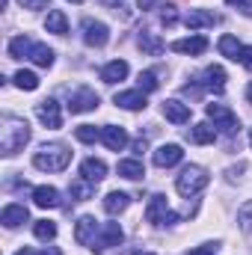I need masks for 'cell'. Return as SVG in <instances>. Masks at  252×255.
Segmentation results:
<instances>
[{"mask_svg":"<svg viewBox=\"0 0 252 255\" xmlns=\"http://www.w3.org/2000/svg\"><path fill=\"white\" fill-rule=\"evenodd\" d=\"M68 163H71V151L65 148L63 142L42 145V148L33 154V166L42 169V172H63Z\"/></svg>","mask_w":252,"mask_h":255,"instance_id":"obj_1","label":"cell"},{"mask_svg":"<svg viewBox=\"0 0 252 255\" xmlns=\"http://www.w3.org/2000/svg\"><path fill=\"white\" fill-rule=\"evenodd\" d=\"M27 139H30V125L24 119H6V128H3V154L6 157L21 151Z\"/></svg>","mask_w":252,"mask_h":255,"instance_id":"obj_2","label":"cell"},{"mask_svg":"<svg viewBox=\"0 0 252 255\" xmlns=\"http://www.w3.org/2000/svg\"><path fill=\"white\" fill-rule=\"evenodd\" d=\"M208 181H211V175L202 169V166H184V172L178 175V181H175V187L181 196H199V193L208 187Z\"/></svg>","mask_w":252,"mask_h":255,"instance_id":"obj_3","label":"cell"},{"mask_svg":"<svg viewBox=\"0 0 252 255\" xmlns=\"http://www.w3.org/2000/svg\"><path fill=\"white\" fill-rule=\"evenodd\" d=\"M205 113H208V119L214 122L217 128V133H226V136H235L238 133V116L229 110V107H223V104H208L205 107Z\"/></svg>","mask_w":252,"mask_h":255,"instance_id":"obj_4","label":"cell"},{"mask_svg":"<svg viewBox=\"0 0 252 255\" xmlns=\"http://www.w3.org/2000/svg\"><path fill=\"white\" fill-rule=\"evenodd\" d=\"M145 220H148L151 226H163V223H175L178 214L169 211L166 196H151V199H148V208H145Z\"/></svg>","mask_w":252,"mask_h":255,"instance_id":"obj_5","label":"cell"},{"mask_svg":"<svg viewBox=\"0 0 252 255\" xmlns=\"http://www.w3.org/2000/svg\"><path fill=\"white\" fill-rule=\"evenodd\" d=\"M98 235H101V226H98L95 217H80V220H77V226H74V241H77L80 247H95Z\"/></svg>","mask_w":252,"mask_h":255,"instance_id":"obj_6","label":"cell"},{"mask_svg":"<svg viewBox=\"0 0 252 255\" xmlns=\"http://www.w3.org/2000/svg\"><path fill=\"white\" fill-rule=\"evenodd\" d=\"M83 42L89 45V48H104L107 42H110V30H107V24H101V21H83Z\"/></svg>","mask_w":252,"mask_h":255,"instance_id":"obj_7","label":"cell"},{"mask_svg":"<svg viewBox=\"0 0 252 255\" xmlns=\"http://www.w3.org/2000/svg\"><path fill=\"white\" fill-rule=\"evenodd\" d=\"M36 116H39L42 125L51 128V130H57V128L63 125V113H60V104L54 98H45L42 104H36Z\"/></svg>","mask_w":252,"mask_h":255,"instance_id":"obj_8","label":"cell"},{"mask_svg":"<svg viewBox=\"0 0 252 255\" xmlns=\"http://www.w3.org/2000/svg\"><path fill=\"white\" fill-rule=\"evenodd\" d=\"M125 241V232H122V226L119 223H104L101 226V238L95 241V253H101V250H113V247H119Z\"/></svg>","mask_w":252,"mask_h":255,"instance_id":"obj_9","label":"cell"},{"mask_svg":"<svg viewBox=\"0 0 252 255\" xmlns=\"http://www.w3.org/2000/svg\"><path fill=\"white\" fill-rule=\"evenodd\" d=\"M208 92H214V95H223L226 92V68L223 65H208L205 71H202V80H199Z\"/></svg>","mask_w":252,"mask_h":255,"instance_id":"obj_10","label":"cell"},{"mask_svg":"<svg viewBox=\"0 0 252 255\" xmlns=\"http://www.w3.org/2000/svg\"><path fill=\"white\" fill-rule=\"evenodd\" d=\"M95 107H98V95H95L92 89H86V86L68 95V110H71V113H89V110H95Z\"/></svg>","mask_w":252,"mask_h":255,"instance_id":"obj_11","label":"cell"},{"mask_svg":"<svg viewBox=\"0 0 252 255\" xmlns=\"http://www.w3.org/2000/svg\"><path fill=\"white\" fill-rule=\"evenodd\" d=\"M181 157H184L181 145H175V142H166V145H160V148L154 151V166H160V169H169V166L181 163Z\"/></svg>","mask_w":252,"mask_h":255,"instance_id":"obj_12","label":"cell"},{"mask_svg":"<svg viewBox=\"0 0 252 255\" xmlns=\"http://www.w3.org/2000/svg\"><path fill=\"white\" fill-rule=\"evenodd\" d=\"M169 48H172L175 54L199 57V54H205V51H208V39H205V36H190V39H178V42H172Z\"/></svg>","mask_w":252,"mask_h":255,"instance_id":"obj_13","label":"cell"},{"mask_svg":"<svg viewBox=\"0 0 252 255\" xmlns=\"http://www.w3.org/2000/svg\"><path fill=\"white\" fill-rule=\"evenodd\" d=\"M80 178H86V181H92V184L104 181V178H107V163L98 160V157H86V160L80 163Z\"/></svg>","mask_w":252,"mask_h":255,"instance_id":"obj_14","label":"cell"},{"mask_svg":"<svg viewBox=\"0 0 252 255\" xmlns=\"http://www.w3.org/2000/svg\"><path fill=\"white\" fill-rule=\"evenodd\" d=\"M101 139H104V145L110 151H122L127 145V133H125V128H119V125H104L101 128Z\"/></svg>","mask_w":252,"mask_h":255,"instance_id":"obj_15","label":"cell"},{"mask_svg":"<svg viewBox=\"0 0 252 255\" xmlns=\"http://www.w3.org/2000/svg\"><path fill=\"white\" fill-rule=\"evenodd\" d=\"M163 116H166L169 122H175V125H184V122H190V107L184 101L169 98V101H163Z\"/></svg>","mask_w":252,"mask_h":255,"instance_id":"obj_16","label":"cell"},{"mask_svg":"<svg viewBox=\"0 0 252 255\" xmlns=\"http://www.w3.org/2000/svg\"><path fill=\"white\" fill-rule=\"evenodd\" d=\"M220 18L214 15V12H205V9H190L187 15H184V24H187L190 30H202V27H214Z\"/></svg>","mask_w":252,"mask_h":255,"instance_id":"obj_17","label":"cell"},{"mask_svg":"<svg viewBox=\"0 0 252 255\" xmlns=\"http://www.w3.org/2000/svg\"><path fill=\"white\" fill-rule=\"evenodd\" d=\"M113 101H116V107H122V110H142V107H145V92H142V89L119 92Z\"/></svg>","mask_w":252,"mask_h":255,"instance_id":"obj_18","label":"cell"},{"mask_svg":"<svg viewBox=\"0 0 252 255\" xmlns=\"http://www.w3.org/2000/svg\"><path fill=\"white\" fill-rule=\"evenodd\" d=\"M33 202H36L39 208H60V205H63V202H60V190H57V187H48V184H42V187L33 190Z\"/></svg>","mask_w":252,"mask_h":255,"instance_id":"obj_19","label":"cell"},{"mask_svg":"<svg viewBox=\"0 0 252 255\" xmlns=\"http://www.w3.org/2000/svg\"><path fill=\"white\" fill-rule=\"evenodd\" d=\"M27 217H30V214H27L24 205H6L3 214H0V220H3L6 229H18L21 223H27Z\"/></svg>","mask_w":252,"mask_h":255,"instance_id":"obj_20","label":"cell"},{"mask_svg":"<svg viewBox=\"0 0 252 255\" xmlns=\"http://www.w3.org/2000/svg\"><path fill=\"white\" fill-rule=\"evenodd\" d=\"M127 63L125 60H113V63H107L104 68H101V80L104 83H119V80H125L127 77Z\"/></svg>","mask_w":252,"mask_h":255,"instance_id":"obj_21","label":"cell"},{"mask_svg":"<svg viewBox=\"0 0 252 255\" xmlns=\"http://www.w3.org/2000/svg\"><path fill=\"white\" fill-rule=\"evenodd\" d=\"M139 48H142V54H148V57H160V54L166 51L163 39H157V36H154V33H148V30H142V33H139Z\"/></svg>","mask_w":252,"mask_h":255,"instance_id":"obj_22","label":"cell"},{"mask_svg":"<svg viewBox=\"0 0 252 255\" xmlns=\"http://www.w3.org/2000/svg\"><path fill=\"white\" fill-rule=\"evenodd\" d=\"M217 48H220V54H223L226 60H235V63L241 60V51H244V45H241L235 36H229V33H226V36H220Z\"/></svg>","mask_w":252,"mask_h":255,"instance_id":"obj_23","label":"cell"},{"mask_svg":"<svg viewBox=\"0 0 252 255\" xmlns=\"http://www.w3.org/2000/svg\"><path fill=\"white\" fill-rule=\"evenodd\" d=\"M127 205H130V196H127V193L113 190V193H107V196H104V211H107V214H113V217H116V214H122Z\"/></svg>","mask_w":252,"mask_h":255,"instance_id":"obj_24","label":"cell"},{"mask_svg":"<svg viewBox=\"0 0 252 255\" xmlns=\"http://www.w3.org/2000/svg\"><path fill=\"white\" fill-rule=\"evenodd\" d=\"M30 60H33L36 65H42V68H51V65H54V51H51L48 45H42V42H33Z\"/></svg>","mask_w":252,"mask_h":255,"instance_id":"obj_25","label":"cell"},{"mask_svg":"<svg viewBox=\"0 0 252 255\" xmlns=\"http://www.w3.org/2000/svg\"><path fill=\"white\" fill-rule=\"evenodd\" d=\"M45 27H48V33H57V36L68 33V18H65L63 9H51V12H48V21H45Z\"/></svg>","mask_w":252,"mask_h":255,"instance_id":"obj_26","label":"cell"},{"mask_svg":"<svg viewBox=\"0 0 252 255\" xmlns=\"http://www.w3.org/2000/svg\"><path fill=\"white\" fill-rule=\"evenodd\" d=\"M190 139H193L196 145H208V142L217 139V128H211L208 122H199V125L190 130Z\"/></svg>","mask_w":252,"mask_h":255,"instance_id":"obj_27","label":"cell"},{"mask_svg":"<svg viewBox=\"0 0 252 255\" xmlns=\"http://www.w3.org/2000/svg\"><path fill=\"white\" fill-rule=\"evenodd\" d=\"M119 175L122 178H127V181H139L142 175H145V169H142V163L139 160H119Z\"/></svg>","mask_w":252,"mask_h":255,"instance_id":"obj_28","label":"cell"},{"mask_svg":"<svg viewBox=\"0 0 252 255\" xmlns=\"http://www.w3.org/2000/svg\"><path fill=\"white\" fill-rule=\"evenodd\" d=\"M71 196L77 199V202H86V199H92L95 196V184L92 181H86V178H77V181H71Z\"/></svg>","mask_w":252,"mask_h":255,"instance_id":"obj_29","label":"cell"},{"mask_svg":"<svg viewBox=\"0 0 252 255\" xmlns=\"http://www.w3.org/2000/svg\"><path fill=\"white\" fill-rule=\"evenodd\" d=\"M30 48H33V42H30L27 36H15V39L9 42V54H12V60L30 57Z\"/></svg>","mask_w":252,"mask_h":255,"instance_id":"obj_30","label":"cell"},{"mask_svg":"<svg viewBox=\"0 0 252 255\" xmlns=\"http://www.w3.org/2000/svg\"><path fill=\"white\" fill-rule=\"evenodd\" d=\"M33 235H36L39 241H54V238H57V223H51V220H36Z\"/></svg>","mask_w":252,"mask_h":255,"instance_id":"obj_31","label":"cell"},{"mask_svg":"<svg viewBox=\"0 0 252 255\" xmlns=\"http://www.w3.org/2000/svg\"><path fill=\"white\" fill-rule=\"evenodd\" d=\"M15 86H18V89H27V92H33V89L39 86V77H36L33 71L21 68V71H15Z\"/></svg>","mask_w":252,"mask_h":255,"instance_id":"obj_32","label":"cell"},{"mask_svg":"<svg viewBox=\"0 0 252 255\" xmlns=\"http://www.w3.org/2000/svg\"><path fill=\"white\" fill-rule=\"evenodd\" d=\"M74 136H77L80 142H95V139H101V130L95 125H80L74 130Z\"/></svg>","mask_w":252,"mask_h":255,"instance_id":"obj_33","label":"cell"},{"mask_svg":"<svg viewBox=\"0 0 252 255\" xmlns=\"http://www.w3.org/2000/svg\"><path fill=\"white\" fill-rule=\"evenodd\" d=\"M238 223H241L244 232H252V202H244L238 208Z\"/></svg>","mask_w":252,"mask_h":255,"instance_id":"obj_34","label":"cell"},{"mask_svg":"<svg viewBox=\"0 0 252 255\" xmlns=\"http://www.w3.org/2000/svg\"><path fill=\"white\" fill-rule=\"evenodd\" d=\"M136 83H139L142 92H154V89H157V74H154V71H139Z\"/></svg>","mask_w":252,"mask_h":255,"instance_id":"obj_35","label":"cell"},{"mask_svg":"<svg viewBox=\"0 0 252 255\" xmlns=\"http://www.w3.org/2000/svg\"><path fill=\"white\" fill-rule=\"evenodd\" d=\"M175 21H178V9H175L172 3H166V6L160 9V24H163V27H172Z\"/></svg>","mask_w":252,"mask_h":255,"instance_id":"obj_36","label":"cell"},{"mask_svg":"<svg viewBox=\"0 0 252 255\" xmlns=\"http://www.w3.org/2000/svg\"><path fill=\"white\" fill-rule=\"evenodd\" d=\"M51 0H18V6L21 9H30V12H36V9H45Z\"/></svg>","mask_w":252,"mask_h":255,"instance_id":"obj_37","label":"cell"},{"mask_svg":"<svg viewBox=\"0 0 252 255\" xmlns=\"http://www.w3.org/2000/svg\"><path fill=\"white\" fill-rule=\"evenodd\" d=\"M226 3H232V6H238L244 15H250L252 18V0H226Z\"/></svg>","mask_w":252,"mask_h":255,"instance_id":"obj_38","label":"cell"},{"mask_svg":"<svg viewBox=\"0 0 252 255\" xmlns=\"http://www.w3.org/2000/svg\"><path fill=\"white\" fill-rule=\"evenodd\" d=\"M238 63L252 71V48H244V51H241V60H238Z\"/></svg>","mask_w":252,"mask_h":255,"instance_id":"obj_39","label":"cell"},{"mask_svg":"<svg viewBox=\"0 0 252 255\" xmlns=\"http://www.w3.org/2000/svg\"><path fill=\"white\" fill-rule=\"evenodd\" d=\"M18 255H60V250H54V247L51 250H21Z\"/></svg>","mask_w":252,"mask_h":255,"instance_id":"obj_40","label":"cell"},{"mask_svg":"<svg viewBox=\"0 0 252 255\" xmlns=\"http://www.w3.org/2000/svg\"><path fill=\"white\" fill-rule=\"evenodd\" d=\"M214 250H217V244H208V247H199V250H193L187 255H214Z\"/></svg>","mask_w":252,"mask_h":255,"instance_id":"obj_41","label":"cell"},{"mask_svg":"<svg viewBox=\"0 0 252 255\" xmlns=\"http://www.w3.org/2000/svg\"><path fill=\"white\" fill-rule=\"evenodd\" d=\"M101 3H104V6H110V9H116V12L125 6V0H101Z\"/></svg>","mask_w":252,"mask_h":255,"instance_id":"obj_42","label":"cell"},{"mask_svg":"<svg viewBox=\"0 0 252 255\" xmlns=\"http://www.w3.org/2000/svg\"><path fill=\"white\" fill-rule=\"evenodd\" d=\"M154 3H157V0H136V6H139V9H142V12H145V9H151V6H154Z\"/></svg>","mask_w":252,"mask_h":255,"instance_id":"obj_43","label":"cell"},{"mask_svg":"<svg viewBox=\"0 0 252 255\" xmlns=\"http://www.w3.org/2000/svg\"><path fill=\"white\" fill-rule=\"evenodd\" d=\"M247 98H250V104H252V83L247 86Z\"/></svg>","mask_w":252,"mask_h":255,"instance_id":"obj_44","label":"cell"},{"mask_svg":"<svg viewBox=\"0 0 252 255\" xmlns=\"http://www.w3.org/2000/svg\"><path fill=\"white\" fill-rule=\"evenodd\" d=\"M133 255H154V253H142V250H139V253H133Z\"/></svg>","mask_w":252,"mask_h":255,"instance_id":"obj_45","label":"cell"},{"mask_svg":"<svg viewBox=\"0 0 252 255\" xmlns=\"http://www.w3.org/2000/svg\"><path fill=\"white\" fill-rule=\"evenodd\" d=\"M250 145H252V130H250Z\"/></svg>","mask_w":252,"mask_h":255,"instance_id":"obj_46","label":"cell"},{"mask_svg":"<svg viewBox=\"0 0 252 255\" xmlns=\"http://www.w3.org/2000/svg\"><path fill=\"white\" fill-rule=\"evenodd\" d=\"M71 3H83V0H71Z\"/></svg>","mask_w":252,"mask_h":255,"instance_id":"obj_47","label":"cell"}]
</instances>
